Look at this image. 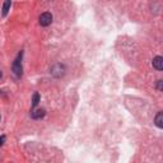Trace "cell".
<instances>
[{
    "instance_id": "obj_1",
    "label": "cell",
    "mask_w": 163,
    "mask_h": 163,
    "mask_svg": "<svg viewBox=\"0 0 163 163\" xmlns=\"http://www.w3.org/2000/svg\"><path fill=\"white\" fill-rule=\"evenodd\" d=\"M20 61H22V52L17 56V59H15L14 63H13V72H14V74L17 75V77H20L22 72H23V68H22V63Z\"/></svg>"
},
{
    "instance_id": "obj_2",
    "label": "cell",
    "mask_w": 163,
    "mask_h": 163,
    "mask_svg": "<svg viewBox=\"0 0 163 163\" xmlns=\"http://www.w3.org/2000/svg\"><path fill=\"white\" fill-rule=\"evenodd\" d=\"M51 23H52V15H51V13L45 12V13H42L40 15V24L42 27H47V26H50Z\"/></svg>"
},
{
    "instance_id": "obj_3",
    "label": "cell",
    "mask_w": 163,
    "mask_h": 163,
    "mask_svg": "<svg viewBox=\"0 0 163 163\" xmlns=\"http://www.w3.org/2000/svg\"><path fill=\"white\" fill-rule=\"evenodd\" d=\"M153 68L157 70H163V57L162 56H155L153 59Z\"/></svg>"
},
{
    "instance_id": "obj_4",
    "label": "cell",
    "mask_w": 163,
    "mask_h": 163,
    "mask_svg": "<svg viewBox=\"0 0 163 163\" xmlns=\"http://www.w3.org/2000/svg\"><path fill=\"white\" fill-rule=\"evenodd\" d=\"M46 111L43 110V108H38V110H35L33 112H32V118H35V120H40V118H42L43 116H45Z\"/></svg>"
},
{
    "instance_id": "obj_5",
    "label": "cell",
    "mask_w": 163,
    "mask_h": 163,
    "mask_svg": "<svg viewBox=\"0 0 163 163\" xmlns=\"http://www.w3.org/2000/svg\"><path fill=\"white\" fill-rule=\"evenodd\" d=\"M154 122H155V125H157V126H158L159 129L163 128V113H162V112H158V113H157Z\"/></svg>"
},
{
    "instance_id": "obj_6",
    "label": "cell",
    "mask_w": 163,
    "mask_h": 163,
    "mask_svg": "<svg viewBox=\"0 0 163 163\" xmlns=\"http://www.w3.org/2000/svg\"><path fill=\"white\" fill-rule=\"evenodd\" d=\"M38 102H40V94L38 93H35L33 94V98H32V106L36 107L37 105H38Z\"/></svg>"
},
{
    "instance_id": "obj_7",
    "label": "cell",
    "mask_w": 163,
    "mask_h": 163,
    "mask_svg": "<svg viewBox=\"0 0 163 163\" xmlns=\"http://www.w3.org/2000/svg\"><path fill=\"white\" fill-rule=\"evenodd\" d=\"M9 7H10V2H9V0H7L5 4H4V7H3V15H7L8 10H9Z\"/></svg>"
},
{
    "instance_id": "obj_8",
    "label": "cell",
    "mask_w": 163,
    "mask_h": 163,
    "mask_svg": "<svg viewBox=\"0 0 163 163\" xmlns=\"http://www.w3.org/2000/svg\"><path fill=\"white\" fill-rule=\"evenodd\" d=\"M5 139H7V138H5V137H4V135H2V137H0V145H3V144H4V142H5Z\"/></svg>"
},
{
    "instance_id": "obj_9",
    "label": "cell",
    "mask_w": 163,
    "mask_h": 163,
    "mask_svg": "<svg viewBox=\"0 0 163 163\" xmlns=\"http://www.w3.org/2000/svg\"><path fill=\"white\" fill-rule=\"evenodd\" d=\"M162 84H163V82L158 80V91H162Z\"/></svg>"
},
{
    "instance_id": "obj_10",
    "label": "cell",
    "mask_w": 163,
    "mask_h": 163,
    "mask_svg": "<svg viewBox=\"0 0 163 163\" xmlns=\"http://www.w3.org/2000/svg\"><path fill=\"white\" fill-rule=\"evenodd\" d=\"M0 78H2V72H0Z\"/></svg>"
},
{
    "instance_id": "obj_11",
    "label": "cell",
    "mask_w": 163,
    "mask_h": 163,
    "mask_svg": "<svg viewBox=\"0 0 163 163\" xmlns=\"http://www.w3.org/2000/svg\"><path fill=\"white\" fill-rule=\"evenodd\" d=\"M9 2H10V0H9Z\"/></svg>"
}]
</instances>
